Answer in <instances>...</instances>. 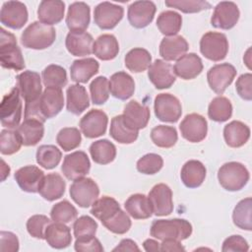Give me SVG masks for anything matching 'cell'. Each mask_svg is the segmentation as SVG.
Listing matches in <instances>:
<instances>
[{
  "mask_svg": "<svg viewBox=\"0 0 252 252\" xmlns=\"http://www.w3.org/2000/svg\"><path fill=\"white\" fill-rule=\"evenodd\" d=\"M249 171L240 162L229 161L222 164L218 171L220 186L227 191H239L249 181Z\"/></svg>",
  "mask_w": 252,
  "mask_h": 252,
  "instance_id": "277c9868",
  "label": "cell"
},
{
  "mask_svg": "<svg viewBox=\"0 0 252 252\" xmlns=\"http://www.w3.org/2000/svg\"><path fill=\"white\" fill-rule=\"evenodd\" d=\"M118 52L119 43L113 34H101L94 42L93 53L100 60H112L117 56Z\"/></svg>",
  "mask_w": 252,
  "mask_h": 252,
  "instance_id": "d590c367",
  "label": "cell"
},
{
  "mask_svg": "<svg viewBox=\"0 0 252 252\" xmlns=\"http://www.w3.org/2000/svg\"><path fill=\"white\" fill-rule=\"evenodd\" d=\"M124 9L120 5L110 2H101L94 8V20L101 30H111L122 20Z\"/></svg>",
  "mask_w": 252,
  "mask_h": 252,
  "instance_id": "4fadbf2b",
  "label": "cell"
},
{
  "mask_svg": "<svg viewBox=\"0 0 252 252\" xmlns=\"http://www.w3.org/2000/svg\"><path fill=\"white\" fill-rule=\"evenodd\" d=\"M56 141L61 149H63V151L69 152L78 148L81 145V132L78 128L75 127L63 128L58 132L56 136Z\"/></svg>",
  "mask_w": 252,
  "mask_h": 252,
  "instance_id": "f907efd6",
  "label": "cell"
},
{
  "mask_svg": "<svg viewBox=\"0 0 252 252\" xmlns=\"http://www.w3.org/2000/svg\"><path fill=\"white\" fill-rule=\"evenodd\" d=\"M182 26V17L175 11L167 10L161 12L157 20L159 32L167 36L176 35Z\"/></svg>",
  "mask_w": 252,
  "mask_h": 252,
  "instance_id": "60d3db41",
  "label": "cell"
},
{
  "mask_svg": "<svg viewBox=\"0 0 252 252\" xmlns=\"http://www.w3.org/2000/svg\"><path fill=\"white\" fill-rule=\"evenodd\" d=\"M55 38V29L38 21L32 22L25 29L21 35V42L26 48L40 50L51 46Z\"/></svg>",
  "mask_w": 252,
  "mask_h": 252,
  "instance_id": "6da1fadb",
  "label": "cell"
},
{
  "mask_svg": "<svg viewBox=\"0 0 252 252\" xmlns=\"http://www.w3.org/2000/svg\"><path fill=\"white\" fill-rule=\"evenodd\" d=\"M64 96L61 89L48 87L42 92L38 107L44 120L56 116L63 108Z\"/></svg>",
  "mask_w": 252,
  "mask_h": 252,
  "instance_id": "d6986e66",
  "label": "cell"
},
{
  "mask_svg": "<svg viewBox=\"0 0 252 252\" xmlns=\"http://www.w3.org/2000/svg\"><path fill=\"white\" fill-rule=\"evenodd\" d=\"M90 21L91 10L87 3L74 2L69 6L66 16V24L70 32L87 30Z\"/></svg>",
  "mask_w": 252,
  "mask_h": 252,
  "instance_id": "603a6c76",
  "label": "cell"
},
{
  "mask_svg": "<svg viewBox=\"0 0 252 252\" xmlns=\"http://www.w3.org/2000/svg\"><path fill=\"white\" fill-rule=\"evenodd\" d=\"M110 136L120 144H132L139 135V131L130 129L123 121L122 114L114 116L110 122Z\"/></svg>",
  "mask_w": 252,
  "mask_h": 252,
  "instance_id": "ab89813d",
  "label": "cell"
},
{
  "mask_svg": "<svg viewBox=\"0 0 252 252\" xmlns=\"http://www.w3.org/2000/svg\"><path fill=\"white\" fill-rule=\"evenodd\" d=\"M160 251H185L179 240L166 238L160 243Z\"/></svg>",
  "mask_w": 252,
  "mask_h": 252,
  "instance_id": "be15d7a7",
  "label": "cell"
},
{
  "mask_svg": "<svg viewBox=\"0 0 252 252\" xmlns=\"http://www.w3.org/2000/svg\"><path fill=\"white\" fill-rule=\"evenodd\" d=\"M150 108L140 104L137 100H130L123 110V121L132 130L139 131L148 125L150 120Z\"/></svg>",
  "mask_w": 252,
  "mask_h": 252,
  "instance_id": "44dd1931",
  "label": "cell"
},
{
  "mask_svg": "<svg viewBox=\"0 0 252 252\" xmlns=\"http://www.w3.org/2000/svg\"><path fill=\"white\" fill-rule=\"evenodd\" d=\"M109 83V92L110 94L121 100H126L130 98L135 91V83L133 78L126 72L120 71L114 73Z\"/></svg>",
  "mask_w": 252,
  "mask_h": 252,
  "instance_id": "4316f807",
  "label": "cell"
},
{
  "mask_svg": "<svg viewBox=\"0 0 252 252\" xmlns=\"http://www.w3.org/2000/svg\"><path fill=\"white\" fill-rule=\"evenodd\" d=\"M51 220L44 215H33L27 221V230L31 236L44 239L46 227L51 223Z\"/></svg>",
  "mask_w": 252,
  "mask_h": 252,
  "instance_id": "6f0895ef",
  "label": "cell"
},
{
  "mask_svg": "<svg viewBox=\"0 0 252 252\" xmlns=\"http://www.w3.org/2000/svg\"><path fill=\"white\" fill-rule=\"evenodd\" d=\"M119 210L120 206L114 198L109 196H102L101 198L96 199L95 202L92 205L91 214L102 222L108 220Z\"/></svg>",
  "mask_w": 252,
  "mask_h": 252,
  "instance_id": "7bdbcfd3",
  "label": "cell"
},
{
  "mask_svg": "<svg viewBox=\"0 0 252 252\" xmlns=\"http://www.w3.org/2000/svg\"><path fill=\"white\" fill-rule=\"evenodd\" d=\"M188 48V42L183 36H166L160 41L159 55L164 59V61H173L186 54Z\"/></svg>",
  "mask_w": 252,
  "mask_h": 252,
  "instance_id": "484cf974",
  "label": "cell"
},
{
  "mask_svg": "<svg viewBox=\"0 0 252 252\" xmlns=\"http://www.w3.org/2000/svg\"><path fill=\"white\" fill-rule=\"evenodd\" d=\"M152 64L150 52L142 47L131 49L125 56V66L133 73H141L147 70Z\"/></svg>",
  "mask_w": 252,
  "mask_h": 252,
  "instance_id": "f35d334b",
  "label": "cell"
},
{
  "mask_svg": "<svg viewBox=\"0 0 252 252\" xmlns=\"http://www.w3.org/2000/svg\"><path fill=\"white\" fill-rule=\"evenodd\" d=\"M113 251H140V248L132 239H122Z\"/></svg>",
  "mask_w": 252,
  "mask_h": 252,
  "instance_id": "e7e4bbea",
  "label": "cell"
},
{
  "mask_svg": "<svg viewBox=\"0 0 252 252\" xmlns=\"http://www.w3.org/2000/svg\"><path fill=\"white\" fill-rule=\"evenodd\" d=\"M239 16V9L234 2L221 1L215 7L211 25L217 29L230 30L237 24Z\"/></svg>",
  "mask_w": 252,
  "mask_h": 252,
  "instance_id": "9a60e30c",
  "label": "cell"
},
{
  "mask_svg": "<svg viewBox=\"0 0 252 252\" xmlns=\"http://www.w3.org/2000/svg\"><path fill=\"white\" fill-rule=\"evenodd\" d=\"M22 139L18 131L4 129L0 133V152L2 155H13L22 147Z\"/></svg>",
  "mask_w": 252,
  "mask_h": 252,
  "instance_id": "681fc988",
  "label": "cell"
},
{
  "mask_svg": "<svg viewBox=\"0 0 252 252\" xmlns=\"http://www.w3.org/2000/svg\"><path fill=\"white\" fill-rule=\"evenodd\" d=\"M235 89L237 94L244 100L252 99V75L250 73L242 74L236 81Z\"/></svg>",
  "mask_w": 252,
  "mask_h": 252,
  "instance_id": "680465c9",
  "label": "cell"
},
{
  "mask_svg": "<svg viewBox=\"0 0 252 252\" xmlns=\"http://www.w3.org/2000/svg\"><path fill=\"white\" fill-rule=\"evenodd\" d=\"M236 69L229 63L217 64L210 68L207 80L210 88L218 94H222L236 76Z\"/></svg>",
  "mask_w": 252,
  "mask_h": 252,
  "instance_id": "8fae6325",
  "label": "cell"
},
{
  "mask_svg": "<svg viewBox=\"0 0 252 252\" xmlns=\"http://www.w3.org/2000/svg\"><path fill=\"white\" fill-rule=\"evenodd\" d=\"M221 250L223 252H229V251L246 252L249 250V245L241 235H231L224 239Z\"/></svg>",
  "mask_w": 252,
  "mask_h": 252,
  "instance_id": "91938a15",
  "label": "cell"
},
{
  "mask_svg": "<svg viewBox=\"0 0 252 252\" xmlns=\"http://www.w3.org/2000/svg\"><path fill=\"white\" fill-rule=\"evenodd\" d=\"M165 5L169 8H175L183 13H198L203 10L212 8L211 4L202 0H170L165 1Z\"/></svg>",
  "mask_w": 252,
  "mask_h": 252,
  "instance_id": "9f6ffc18",
  "label": "cell"
},
{
  "mask_svg": "<svg viewBox=\"0 0 252 252\" xmlns=\"http://www.w3.org/2000/svg\"><path fill=\"white\" fill-rule=\"evenodd\" d=\"M126 212L136 220H146L153 215L149 199L144 194L131 195L124 204Z\"/></svg>",
  "mask_w": 252,
  "mask_h": 252,
  "instance_id": "8d00e7d4",
  "label": "cell"
},
{
  "mask_svg": "<svg viewBox=\"0 0 252 252\" xmlns=\"http://www.w3.org/2000/svg\"><path fill=\"white\" fill-rule=\"evenodd\" d=\"M96 228L97 223L93 218L89 216H82L74 221V236L76 237V239L94 237L96 233Z\"/></svg>",
  "mask_w": 252,
  "mask_h": 252,
  "instance_id": "f5cc1de1",
  "label": "cell"
},
{
  "mask_svg": "<svg viewBox=\"0 0 252 252\" xmlns=\"http://www.w3.org/2000/svg\"><path fill=\"white\" fill-rule=\"evenodd\" d=\"M90 154L93 160L98 164H107L114 160L116 148L107 139L97 140L90 146Z\"/></svg>",
  "mask_w": 252,
  "mask_h": 252,
  "instance_id": "74e56055",
  "label": "cell"
},
{
  "mask_svg": "<svg viewBox=\"0 0 252 252\" xmlns=\"http://www.w3.org/2000/svg\"><path fill=\"white\" fill-rule=\"evenodd\" d=\"M44 172L35 165H26L15 172V180L19 187L29 193H36L44 178Z\"/></svg>",
  "mask_w": 252,
  "mask_h": 252,
  "instance_id": "7402d4cb",
  "label": "cell"
},
{
  "mask_svg": "<svg viewBox=\"0 0 252 252\" xmlns=\"http://www.w3.org/2000/svg\"><path fill=\"white\" fill-rule=\"evenodd\" d=\"M2 181H4L5 179H6V177L7 176H9V174H10V167H9V165H7L6 163H5V161L2 159Z\"/></svg>",
  "mask_w": 252,
  "mask_h": 252,
  "instance_id": "003e7915",
  "label": "cell"
},
{
  "mask_svg": "<svg viewBox=\"0 0 252 252\" xmlns=\"http://www.w3.org/2000/svg\"><path fill=\"white\" fill-rule=\"evenodd\" d=\"M17 131L22 139V143L24 146H34L43 137V122L32 118L25 119L24 122L18 126Z\"/></svg>",
  "mask_w": 252,
  "mask_h": 252,
  "instance_id": "e575fe53",
  "label": "cell"
},
{
  "mask_svg": "<svg viewBox=\"0 0 252 252\" xmlns=\"http://www.w3.org/2000/svg\"><path fill=\"white\" fill-rule=\"evenodd\" d=\"M173 70L175 76L183 80H192L203 71V63L196 53H186L176 60Z\"/></svg>",
  "mask_w": 252,
  "mask_h": 252,
  "instance_id": "d4e9b609",
  "label": "cell"
},
{
  "mask_svg": "<svg viewBox=\"0 0 252 252\" xmlns=\"http://www.w3.org/2000/svg\"><path fill=\"white\" fill-rule=\"evenodd\" d=\"M44 239L52 248H66L71 244L72 241L70 227L63 222H51L46 227Z\"/></svg>",
  "mask_w": 252,
  "mask_h": 252,
  "instance_id": "f546056e",
  "label": "cell"
},
{
  "mask_svg": "<svg viewBox=\"0 0 252 252\" xmlns=\"http://www.w3.org/2000/svg\"><path fill=\"white\" fill-rule=\"evenodd\" d=\"M61 158V151L53 145H42L36 151V162L45 169L56 167Z\"/></svg>",
  "mask_w": 252,
  "mask_h": 252,
  "instance_id": "bcb514c9",
  "label": "cell"
},
{
  "mask_svg": "<svg viewBox=\"0 0 252 252\" xmlns=\"http://www.w3.org/2000/svg\"><path fill=\"white\" fill-rule=\"evenodd\" d=\"M91 162L87 154L83 151H76L64 158L61 170L69 180H76L85 177L90 172Z\"/></svg>",
  "mask_w": 252,
  "mask_h": 252,
  "instance_id": "7c38bea8",
  "label": "cell"
},
{
  "mask_svg": "<svg viewBox=\"0 0 252 252\" xmlns=\"http://www.w3.org/2000/svg\"><path fill=\"white\" fill-rule=\"evenodd\" d=\"M17 87L4 95L0 104V120L3 127L8 129L18 128L22 119L23 103Z\"/></svg>",
  "mask_w": 252,
  "mask_h": 252,
  "instance_id": "5b68a950",
  "label": "cell"
},
{
  "mask_svg": "<svg viewBox=\"0 0 252 252\" xmlns=\"http://www.w3.org/2000/svg\"><path fill=\"white\" fill-rule=\"evenodd\" d=\"M28 17L27 7L20 1H8L2 5L0 21L2 25L10 29L19 30L23 28L28 21Z\"/></svg>",
  "mask_w": 252,
  "mask_h": 252,
  "instance_id": "2e32d148",
  "label": "cell"
},
{
  "mask_svg": "<svg viewBox=\"0 0 252 252\" xmlns=\"http://www.w3.org/2000/svg\"><path fill=\"white\" fill-rule=\"evenodd\" d=\"M77 216V209L67 200L56 203L50 211V218L55 222L68 223L74 220Z\"/></svg>",
  "mask_w": 252,
  "mask_h": 252,
  "instance_id": "c3c4849f",
  "label": "cell"
},
{
  "mask_svg": "<svg viewBox=\"0 0 252 252\" xmlns=\"http://www.w3.org/2000/svg\"><path fill=\"white\" fill-rule=\"evenodd\" d=\"M205 165L196 159H190L184 163L181 168L180 178L183 184L188 188H197L202 185L206 178Z\"/></svg>",
  "mask_w": 252,
  "mask_h": 252,
  "instance_id": "f1b7e54d",
  "label": "cell"
},
{
  "mask_svg": "<svg viewBox=\"0 0 252 252\" xmlns=\"http://www.w3.org/2000/svg\"><path fill=\"white\" fill-rule=\"evenodd\" d=\"M0 63L3 68L21 71L25 68V60L21 48L17 44L16 36L5 31L0 30Z\"/></svg>",
  "mask_w": 252,
  "mask_h": 252,
  "instance_id": "3957f363",
  "label": "cell"
},
{
  "mask_svg": "<svg viewBox=\"0 0 252 252\" xmlns=\"http://www.w3.org/2000/svg\"><path fill=\"white\" fill-rule=\"evenodd\" d=\"M67 110L75 115L84 112L90 106V99L85 87L75 84L68 87L66 91Z\"/></svg>",
  "mask_w": 252,
  "mask_h": 252,
  "instance_id": "d6a6232c",
  "label": "cell"
},
{
  "mask_svg": "<svg viewBox=\"0 0 252 252\" xmlns=\"http://www.w3.org/2000/svg\"><path fill=\"white\" fill-rule=\"evenodd\" d=\"M42 81L46 88H58L62 89L67 85V73L66 70L59 65L50 64L42 71Z\"/></svg>",
  "mask_w": 252,
  "mask_h": 252,
  "instance_id": "7dc6e473",
  "label": "cell"
},
{
  "mask_svg": "<svg viewBox=\"0 0 252 252\" xmlns=\"http://www.w3.org/2000/svg\"><path fill=\"white\" fill-rule=\"evenodd\" d=\"M156 10L152 1H135L128 7V21L136 29L146 28L154 20Z\"/></svg>",
  "mask_w": 252,
  "mask_h": 252,
  "instance_id": "ffe728a7",
  "label": "cell"
},
{
  "mask_svg": "<svg viewBox=\"0 0 252 252\" xmlns=\"http://www.w3.org/2000/svg\"><path fill=\"white\" fill-rule=\"evenodd\" d=\"M17 88L25 104H31L39 100L42 92L41 79L34 71H24L17 76Z\"/></svg>",
  "mask_w": 252,
  "mask_h": 252,
  "instance_id": "9c48e42d",
  "label": "cell"
},
{
  "mask_svg": "<svg viewBox=\"0 0 252 252\" xmlns=\"http://www.w3.org/2000/svg\"><path fill=\"white\" fill-rule=\"evenodd\" d=\"M65 45L69 53L74 56H87L93 53L94 38L85 31L69 32Z\"/></svg>",
  "mask_w": 252,
  "mask_h": 252,
  "instance_id": "cb8c5ba5",
  "label": "cell"
},
{
  "mask_svg": "<svg viewBox=\"0 0 252 252\" xmlns=\"http://www.w3.org/2000/svg\"><path fill=\"white\" fill-rule=\"evenodd\" d=\"M65 3L60 0H43L39 3L37 17L39 22L52 26L58 24L64 17Z\"/></svg>",
  "mask_w": 252,
  "mask_h": 252,
  "instance_id": "83f0119b",
  "label": "cell"
},
{
  "mask_svg": "<svg viewBox=\"0 0 252 252\" xmlns=\"http://www.w3.org/2000/svg\"><path fill=\"white\" fill-rule=\"evenodd\" d=\"M223 138L231 148L242 147L250 138V128L241 121L233 120L224 126Z\"/></svg>",
  "mask_w": 252,
  "mask_h": 252,
  "instance_id": "4dcf8cb0",
  "label": "cell"
},
{
  "mask_svg": "<svg viewBox=\"0 0 252 252\" xmlns=\"http://www.w3.org/2000/svg\"><path fill=\"white\" fill-rule=\"evenodd\" d=\"M163 165L162 158L158 154H147L137 161V169L143 174H155L158 172Z\"/></svg>",
  "mask_w": 252,
  "mask_h": 252,
  "instance_id": "11a10c76",
  "label": "cell"
},
{
  "mask_svg": "<svg viewBox=\"0 0 252 252\" xmlns=\"http://www.w3.org/2000/svg\"><path fill=\"white\" fill-rule=\"evenodd\" d=\"M233 223L244 230L250 231L252 229L251 220V198H245L237 203L232 213Z\"/></svg>",
  "mask_w": 252,
  "mask_h": 252,
  "instance_id": "f6af8a7d",
  "label": "cell"
},
{
  "mask_svg": "<svg viewBox=\"0 0 252 252\" xmlns=\"http://www.w3.org/2000/svg\"><path fill=\"white\" fill-rule=\"evenodd\" d=\"M148 199L154 215L162 217L172 213V191L166 184L159 183L155 185L149 192Z\"/></svg>",
  "mask_w": 252,
  "mask_h": 252,
  "instance_id": "30bf717a",
  "label": "cell"
},
{
  "mask_svg": "<svg viewBox=\"0 0 252 252\" xmlns=\"http://www.w3.org/2000/svg\"><path fill=\"white\" fill-rule=\"evenodd\" d=\"M108 117L100 109H92L87 112L80 120V128L82 133L90 139L97 138L106 131Z\"/></svg>",
  "mask_w": 252,
  "mask_h": 252,
  "instance_id": "e0dca14e",
  "label": "cell"
},
{
  "mask_svg": "<svg viewBox=\"0 0 252 252\" xmlns=\"http://www.w3.org/2000/svg\"><path fill=\"white\" fill-rule=\"evenodd\" d=\"M99 64L94 58L87 57L75 60L70 66L71 80L76 83H87L98 72Z\"/></svg>",
  "mask_w": 252,
  "mask_h": 252,
  "instance_id": "1f68e13d",
  "label": "cell"
},
{
  "mask_svg": "<svg viewBox=\"0 0 252 252\" xmlns=\"http://www.w3.org/2000/svg\"><path fill=\"white\" fill-rule=\"evenodd\" d=\"M90 93L94 104H103L109 97V83L106 77L99 76L94 79L90 85Z\"/></svg>",
  "mask_w": 252,
  "mask_h": 252,
  "instance_id": "816d5d0a",
  "label": "cell"
},
{
  "mask_svg": "<svg viewBox=\"0 0 252 252\" xmlns=\"http://www.w3.org/2000/svg\"><path fill=\"white\" fill-rule=\"evenodd\" d=\"M143 247L147 252L150 251H160V243L155 239H146L143 243Z\"/></svg>",
  "mask_w": 252,
  "mask_h": 252,
  "instance_id": "03108f58",
  "label": "cell"
},
{
  "mask_svg": "<svg viewBox=\"0 0 252 252\" xmlns=\"http://www.w3.org/2000/svg\"><path fill=\"white\" fill-rule=\"evenodd\" d=\"M151 139L153 143L159 148H171L178 139L177 131L172 126L158 125L151 131Z\"/></svg>",
  "mask_w": 252,
  "mask_h": 252,
  "instance_id": "ee69618b",
  "label": "cell"
},
{
  "mask_svg": "<svg viewBox=\"0 0 252 252\" xmlns=\"http://www.w3.org/2000/svg\"><path fill=\"white\" fill-rule=\"evenodd\" d=\"M232 115V105L225 96H217L212 99L208 107V116L216 122H224Z\"/></svg>",
  "mask_w": 252,
  "mask_h": 252,
  "instance_id": "b9f144b4",
  "label": "cell"
},
{
  "mask_svg": "<svg viewBox=\"0 0 252 252\" xmlns=\"http://www.w3.org/2000/svg\"><path fill=\"white\" fill-rule=\"evenodd\" d=\"M109 231L116 234H124L131 227V220L129 216L121 209L111 216L108 220L101 222Z\"/></svg>",
  "mask_w": 252,
  "mask_h": 252,
  "instance_id": "db71d44e",
  "label": "cell"
},
{
  "mask_svg": "<svg viewBox=\"0 0 252 252\" xmlns=\"http://www.w3.org/2000/svg\"><path fill=\"white\" fill-rule=\"evenodd\" d=\"M150 233L159 240L172 238L181 241L192 234V224L184 219L156 220L151 225Z\"/></svg>",
  "mask_w": 252,
  "mask_h": 252,
  "instance_id": "7a4b0ae2",
  "label": "cell"
},
{
  "mask_svg": "<svg viewBox=\"0 0 252 252\" xmlns=\"http://www.w3.org/2000/svg\"><path fill=\"white\" fill-rule=\"evenodd\" d=\"M66 183L58 173H49L44 176L38 193L47 201H55L61 198L65 193Z\"/></svg>",
  "mask_w": 252,
  "mask_h": 252,
  "instance_id": "836d02e7",
  "label": "cell"
},
{
  "mask_svg": "<svg viewBox=\"0 0 252 252\" xmlns=\"http://www.w3.org/2000/svg\"><path fill=\"white\" fill-rule=\"evenodd\" d=\"M155 114L162 122L174 123L182 114L179 99L171 94H159L155 98Z\"/></svg>",
  "mask_w": 252,
  "mask_h": 252,
  "instance_id": "ba28073f",
  "label": "cell"
},
{
  "mask_svg": "<svg viewBox=\"0 0 252 252\" xmlns=\"http://www.w3.org/2000/svg\"><path fill=\"white\" fill-rule=\"evenodd\" d=\"M148 77L152 84L158 90L170 88L176 80L172 65L161 59H157L151 64Z\"/></svg>",
  "mask_w": 252,
  "mask_h": 252,
  "instance_id": "ac0fdd59",
  "label": "cell"
},
{
  "mask_svg": "<svg viewBox=\"0 0 252 252\" xmlns=\"http://www.w3.org/2000/svg\"><path fill=\"white\" fill-rule=\"evenodd\" d=\"M201 53L211 61H220L228 52V40L225 34L217 32H206L200 40Z\"/></svg>",
  "mask_w": 252,
  "mask_h": 252,
  "instance_id": "8992f818",
  "label": "cell"
},
{
  "mask_svg": "<svg viewBox=\"0 0 252 252\" xmlns=\"http://www.w3.org/2000/svg\"><path fill=\"white\" fill-rule=\"evenodd\" d=\"M19 250V239L16 234L11 231L0 232V251L1 252H17Z\"/></svg>",
  "mask_w": 252,
  "mask_h": 252,
  "instance_id": "6125c7cd",
  "label": "cell"
},
{
  "mask_svg": "<svg viewBox=\"0 0 252 252\" xmlns=\"http://www.w3.org/2000/svg\"><path fill=\"white\" fill-rule=\"evenodd\" d=\"M74 248L78 252H102L103 247L100 241L94 236L86 239H76Z\"/></svg>",
  "mask_w": 252,
  "mask_h": 252,
  "instance_id": "94428289",
  "label": "cell"
},
{
  "mask_svg": "<svg viewBox=\"0 0 252 252\" xmlns=\"http://www.w3.org/2000/svg\"><path fill=\"white\" fill-rule=\"evenodd\" d=\"M179 129L185 140L191 143H199L207 136L208 123L204 116L198 113H190L181 121Z\"/></svg>",
  "mask_w": 252,
  "mask_h": 252,
  "instance_id": "5bb4252c",
  "label": "cell"
},
{
  "mask_svg": "<svg viewBox=\"0 0 252 252\" xmlns=\"http://www.w3.org/2000/svg\"><path fill=\"white\" fill-rule=\"evenodd\" d=\"M72 200L82 208L92 206L99 195L97 184L88 177H82L74 180L69 189Z\"/></svg>",
  "mask_w": 252,
  "mask_h": 252,
  "instance_id": "52a82bcc",
  "label": "cell"
}]
</instances>
